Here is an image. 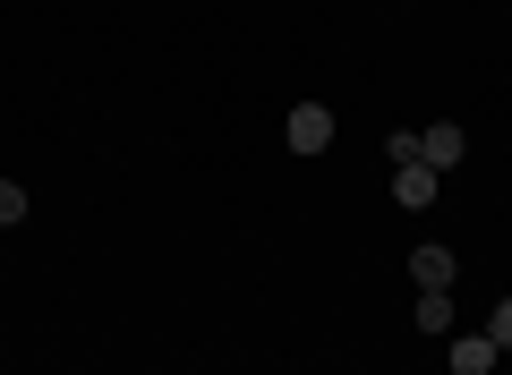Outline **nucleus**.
I'll list each match as a JSON object with an SVG mask.
<instances>
[{
    "instance_id": "f257e3e1",
    "label": "nucleus",
    "mask_w": 512,
    "mask_h": 375,
    "mask_svg": "<svg viewBox=\"0 0 512 375\" xmlns=\"http://www.w3.org/2000/svg\"><path fill=\"white\" fill-rule=\"evenodd\" d=\"M282 137H291V154H325V145H333V111L325 103H299L291 120H282Z\"/></svg>"
},
{
    "instance_id": "f03ea898",
    "label": "nucleus",
    "mask_w": 512,
    "mask_h": 375,
    "mask_svg": "<svg viewBox=\"0 0 512 375\" xmlns=\"http://www.w3.org/2000/svg\"><path fill=\"white\" fill-rule=\"evenodd\" d=\"M461 154H470L461 120H436V128H419V162H427V171H461Z\"/></svg>"
},
{
    "instance_id": "7ed1b4c3",
    "label": "nucleus",
    "mask_w": 512,
    "mask_h": 375,
    "mask_svg": "<svg viewBox=\"0 0 512 375\" xmlns=\"http://www.w3.org/2000/svg\"><path fill=\"white\" fill-rule=\"evenodd\" d=\"M436 188H444V171H427V162H393V197H402L410 214H427V205H436Z\"/></svg>"
},
{
    "instance_id": "20e7f679",
    "label": "nucleus",
    "mask_w": 512,
    "mask_h": 375,
    "mask_svg": "<svg viewBox=\"0 0 512 375\" xmlns=\"http://www.w3.org/2000/svg\"><path fill=\"white\" fill-rule=\"evenodd\" d=\"M495 358L504 350H495L487 333H453V375H495Z\"/></svg>"
},
{
    "instance_id": "39448f33",
    "label": "nucleus",
    "mask_w": 512,
    "mask_h": 375,
    "mask_svg": "<svg viewBox=\"0 0 512 375\" xmlns=\"http://www.w3.org/2000/svg\"><path fill=\"white\" fill-rule=\"evenodd\" d=\"M410 273H419V290H453V248H410Z\"/></svg>"
},
{
    "instance_id": "423d86ee",
    "label": "nucleus",
    "mask_w": 512,
    "mask_h": 375,
    "mask_svg": "<svg viewBox=\"0 0 512 375\" xmlns=\"http://www.w3.org/2000/svg\"><path fill=\"white\" fill-rule=\"evenodd\" d=\"M419 324L427 333H453V290H419Z\"/></svg>"
},
{
    "instance_id": "0eeeda50",
    "label": "nucleus",
    "mask_w": 512,
    "mask_h": 375,
    "mask_svg": "<svg viewBox=\"0 0 512 375\" xmlns=\"http://www.w3.org/2000/svg\"><path fill=\"white\" fill-rule=\"evenodd\" d=\"M9 222H26V188L18 179H0V231H9Z\"/></svg>"
},
{
    "instance_id": "6e6552de",
    "label": "nucleus",
    "mask_w": 512,
    "mask_h": 375,
    "mask_svg": "<svg viewBox=\"0 0 512 375\" xmlns=\"http://www.w3.org/2000/svg\"><path fill=\"white\" fill-rule=\"evenodd\" d=\"M487 341H495V350H512V299H495V316H487Z\"/></svg>"
}]
</instances>
